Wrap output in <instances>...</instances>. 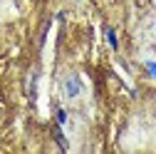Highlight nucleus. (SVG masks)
Instances as JSON below:
<instances>
[{"mask_svg":"<svg viewBox=\"0 0 156 154\" xmlns=\"http://www.w3.org/2000/svg\"><path fill=\"white\" fill-rule=\"evenodd\" d=\"M62 87H65V97H69V100H77L82 94V82H80V77H77V75H67L65 82H62Z\"/></svg>","mask_w":156,"mask_h":154,"instance_id":"1","label":"nucleus"},{"mask_svg":"<svg viewBox=\"0 0 156 154\" xmlns=\"http://www.w3.org/2000/svg\"><path fill=\"white\" fill-rule=\"evenodd\" d=\"M107 42H109V47L112 50H116V47H119V40H116V32H114V28H107Z\"/></svg>","mask_w":156,"mask_h":154,"instance_id":"3","label":"nucleus"},{"mask_svg":"<svg viewBox=\"0 0 156 154\" xmlns=\"http://www.w3.org/2000/svg\"><path fill=\"white\" fill-rule=\"evenodd\" d=\"M57 124H67V112L65 109H57Z\"/></svg>","mask_w":156,"mask_h":154,"instance_id":"4","label":"nucleus"},{"mask_svg":"<svg viewBox=\"0 0 156 154\" xmlns=\"http://www.w3.org/2000/svg\"><path fill=\"white\" fill-rule=\"evenodd\" d=\"M146 70H149V75L156 80V62H151V60H149V62H146Z\"/></svg>","mask_w":156,"mask_h":154,"instance_id":"5","label":"nucleus"},{"mask_svg":"<svg viewBox=\"0 0 156 154\" xmlns=\"http://www.w3.org/2000/svg\"><path fill=\"white\" fill-rule=\"evenodd\" d=\"M77 3H80V0H77Z\"/></svg>","mask_w":156,"mask_h":154,"instance_id":"6","label":"nucleus"},{"mask_svg":"<svg viewBox=\"0 0 156 154\" xmlns=\"http://www.w3.org/2000/svg\"><path fill=\"white\" fill-rule=\"evenodd\" d=\"M52 137H55L57 144H60V149H67V139H65V134H62V124H57V127H55Z\"/></svg>","mask_w":156,"mask_h":154,"instance_id":"2","label":"nucleus"}]
</instances>
